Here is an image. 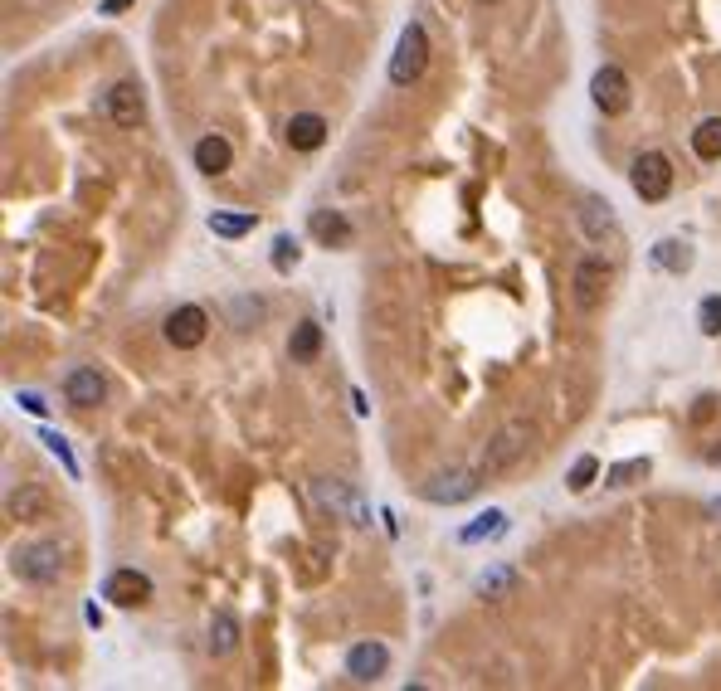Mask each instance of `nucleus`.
I'll return each instance as SVG.
<instances>
[{
    "mask_svg": "<svg viewBox=\"0 0 721 691\" xmlns=\"http://www.w3.org/2000/svg\"><path fill=\"white\" fill-rule=\"evenodd\" d=\"M697 327H702V336H721V297L717 292L702 297V307H697Z\"/></svg>",
    "mask_w": 721,
    "mask_h": 691,
    "instance_id": "cd10ccee",
    "label": "nucleus"
},
{
    "mask_svg": "<svg viewBox=\"0 0 721 691\" xmlns=\"http://www.w3.org/2000/svg\"><path fill=\"white\" fill-rule=\"evenodd\" d=\"M322 142H327V117L298 112V117L288 122V146H293V151H317Z\"/></svg>",
    "mask_w": 721,
    "mask_h": 691,
    "instance_id": "dca6fc26",
    "label": "nucleus"
},
{
    "mask_svg": "<svg viewBox=\"0 0 721 691\" xmlns=\"http://www.w3.org/2000/svg\"><path fill=\"white\" fill-rule=\"evenodd\" d=\"M483 487V473L478 468H458V473H439L429 487H424V497L429 502H439V507H454V502H463V497H473Z\"/></svg>",
    "mask_w": 721,
    "mask_h": 691,
    "instance_id": "1a4fd4ad",
    "label": "nucleus"
},
{
    "mask_svg": "<svg viewBox=\"0 0 721 691\" xmlns=\"http://www.w3.org/2000/svg\"><path fill=\"white\" fill-rule=\"evenodd\" d=\"M132 0H103V15H117V10H127Z\"/></svg>",
    "mask_w": 721,
    "mask_h": 691,
    "instance_id": "473e14b6",
    "label": "nucleus"
},
{
    "mask_svg": "<svg viewBox=\"0 0 721 691\" xmlns=\"http://www.w3.org/2000/svg\"><path fill=\"white\" fill-rule=\"evenodd\" d=\"M580 224H585V234L595 239V244H614L619 239V219H614V205L609 200H600V195H585L580 200Z\"/></svg>",
    "mask_w": 721,
    "mask_h": 691,
    "instance_id": "f8f14e48",
    "label": "nucleus"
},
{
    "mask_svg": "<svg viewBox=\"0 0 721 691\" xmlns=\"http://www.w3.org/2000/svg\"><path fill=\"white\" fill-rule=\"evenodd\" d=\"M254 224H259V215H254V210H239V215L215 210V215H210V234H220V239H244Z\"/></svg>",
    "mask_w": 721,
    "mask_h": 691,
    "instance_id": "412c9836",
    "label": "nucleus"
},
{
    "mask_svg": "<svg viewBox=\"0 0 721 691\" xmlns=\"http://www.w3.org/2000/svg\"><path fill=\"white\" fill-rule=\"evenodd\" d=\"M293 263H298V244H293V239L283 234V239L273 244V268H278V273H288Z\"/></svg>",
    "mask_w": 721,
    "mask_h": 691,
    "instance_id": "c85d7f7f",
    "label": "nucleus"
},
{
    "mask_svg": "<svg viewBox=\"0 0 721 691\" xmlns=\"http://www.w3.org/2000/svg\"><path fill=\"white\" fill-rule=\"evenodd\" d=\"M424 64H429V35H424V25H405V30H400V44H395V54H390V83H395V88L419 83Z\"/></svg>",
    "mask_w": 721,
    "mask_h": 691,
    "instance_id": "f03ea898",
    "label": "nucleus"
},
{
    "mask_svg": "<svg viewBox=\"0 0 721 691\" xmlns=\"http://www.w3.org/2000/svg\"><path fill=\"white\" fill-rule=\"evenodd\" d=\"M532 438H536V424L532 419H512V424H502L493 434V443L483 448V458H478V473H483V482L488 477H497V473H507L527 448H532Z\"/></svg>",
    "mask_w": 721,
    "mask_h": 691,
    "instance_id": "f257e3e1",
    "label": "nucleus"
},
{
    "mask_svg": "<svg viewBox=\"0 0 721 691\" xmlns=\"http://www.w3.org/2000/svg\"><path fill=\"white\" fill-rule=\"evenodd\" d=\"M512 584H517V570L497 565V570H488V575H478V594H488V599H502Z\"/></svg>",
    "mask_w": 721,
    "mask_h": 691,
    "instance_id": "393cba45",
    "label": "nucleus"
},
{
    "mask_svg": "<svg viewBox=\"0 0 721 691\" xmlns=\"http://www.w3.org/2000/svg\"><path fill=\"white\" fill-rule=\"evenodd\" d=\"M10 570H15L25 584H54L59 575H64V550L54 546V541H35V546H25V550L10 555Z\"/></svg>",
    "mask_w": 721,
    "mask_h": 691,
    "instance_id": "7ed1b4c3",
    "label": "nucleus"
},
{
    "mask_svg": "<svg viewBox=\"0 0 721 691\" xmlns=\"http://www.w3.org/2000/svg\"><path fill=\"white\" fill-rule=\"evenodd\" d=\"M312 502L322 511H332V516H351L356 511V487L342 482V477H317L312 482Z\"/></svg>",
    "mask_w": 721,
    "mask_h": 691,
    "instance_id": "ddd939ff",
    "label": "nucleus"
},
{
    "mask_svg": "<svg viewBox=\"0 0 721 691\" xmlns=\"http://www.w3.org/2000/svg\"><path fill=\"white\" fill-rule=\"evenodd\" d=\"M10 516H15V521H39V516H44V492H39V487L10 492Z\"/></svg>",
    "mask_w": 721,
    "mask_h": 691,
    "instance_id": "5701e85b",
    "label": "nucleus"
},
{
    "mask_svg": "<svg viewBox=\"0 0 721 691\" xmlns=\"http://www.w3.org/2000/svg\"><path fill=\"white\" fill-rule=\"evenodd\" d=\"M595 473H600V458H595V453H580L575 468H570V477H566V487L570 492H585V487L595 482Z\"/></svg>",
    "mask_w": 721,
    "mask_h": 691,
    "instance_id": "a878e982",
    "label": "nucleus"
},
{
    "mask_svg": "<svg viewBox=\"0 0 721 691\" xmlns=\"http://www.w3.org/2000/svg\"><path fill=\"white\" fill-rule=\"evenodd\" d=\"M229 161H234V146H229L220 132H210V137L195 142V171H205V176H225Z\"/></svg>",
    "mask_w": 721,
    "mask_h": 691,
    "instance_id": "2eb2a0df",
    "label": "nucleus"
},
{
    "mask_svg": "<svg viewBox=\"0 0 721 691\" xmlns=\"http://www.w3.org/2000/svg\"><path fill=\"white\" fill-rule=\"evenodd\" d=\"M502 531H507V516H502V511H483L473 526L458 531V541H463V546H483V541H497Z\"/></svg>",
    "mask_w": 721,
    "mask_h": 691,
    "instance_id": "6ab92c4d",
    "label": "nucleus"
},
{
    "mask_svg": "<svg viewBox=\"0 0 721 691\" xmlns=\"http://www.w3.org/2000/svg\"><path fill=\"white\" fill-rule=\"evenodd\" d=\"M205 648H210V657L234 653V648H239V619H234V614H215V619H210V638H205Z\"/></svg>",
    "mask_w": 721,
    "mask_h": 691,
    "instance_id": "f3484780",
    "label": "nucleus"
},
{
    "mask_svg": "<svg viewBox=\"0 0 721 691\" xmlns=\"http://www.w3.org/2000/svg\"><path fill=\"white\" fill-rule=\"evenodd\" d=\"M103 108L113 117L117 127H137L142 117H147V98H142V83H132V78H122L108 88V98H103Z\"/></svg>",
    "mask_w": 721,
    "mask_h": 691,
    "instance_id": "6e6552de",
    "label": "nucleus"
},
{
    "mask_svg": "<svg viewBox=\"0 0 721 691\" xmlns=\"http://www.w3.org/2000/svg\"><path fill=\"white\" fill-rule=\"evenodd\" d=\"M707 463H712V468H721V438H717V443H707Z\"/></svg>",
    "mask_w": 721,
    "mask_h": 691,
    "instance_id": "2f4dec72",
    "label": "nucleus"
},
{
    "mask_svg": "<svg viewBox=\"0 0 721 691\" xmlns=\"http://www.w3.org/2000/svg\"><path fill=\"white\" fill-rule=\"evenodd\" d=\"M653 263H658L663 273H687V268H692V244H683V239H658V244H653Z\"/></svg>",
    "mask_w": 721,
    "mask_h": 691,
    "instance_id": "a211bd4d",
    "label": "nucleus"
},
{
    "mask_svg": "<svg viewBox=\"0 0 721 691\" xmlns=\"http://www.w3.org/2000/svg\"><path fill=\"white\" fill-rule=\"evenodd\" d=\"M639 477H648V458H629V463H619V468H609V487H634Z\"/></svg>",
    "mask_w": 721,
    "mask_h": 691,
    "instance_id": "bb28decb",
    "label": "nucleus"
},
{
    "mask_svg": "<svg viewBox=\"0 0 721 691\" xmlns=\"http://www.w3.org/2000/svg\"><path fill=\"white\" fill-rule=\"evenodd\" d=\"M605 288H609L605 254L580 258V263H575V278H570V297H575V307H580V312H595V307L605 302Z\"/></svg>",
    "mask_w": 721,
    "mask_h": 691,
    "instance_id": "39448f33",
    "label": "nucleus"
},
{
    "mask_svg": "<svg viewBox=\"0 0 721 691\" xmlns=\"http://www.w3.org/2000/svg\"><path fill=\"white\" fill-rule=\"evenodd\" d=\"M385 667H390V653H385L380 643H356V648L346 653V677H351V682H376Z\"/></svg>",
    "mask_w": 721,
    "mask_h": 691,
    "instance_id": "4468645a",
    "label": "nucleus"
},
{
    "mask_svg": "<svg viewBox=\"0 0 721 691\" xmlns=\"http://www.w3.org/2000/svg\"><path fill=\"white\" fill-rule=\"evenodd\" d=\"M692 151L702 161H721V117H707L697 132H692Z\"/></svg>",
    "mask_w": 721,
    "mask_h": 691,
    "instance_id": "4be33fe9",
    "label": "nucleus"
},
{
    "mask_svg": "<svg viewBox=\"0 0 721 691\" xmlns=\"http://www.w3.org/2000/svg\"><path fill=\"white\" fill-rule=\"evenodd\" d=\"M103 599H113L117 609H137V604L152 599V580L142 570H113L108 584H103Z\"/></svg>",
    "mask_w": 721,
    "mask_h": 691,
    "instance_id": "9d476101",
    "label": "nucleus"
},
{
    "mask_svg": "<svg viewBox=\"0 0 721 691\" xmlns=\"http://www.w3.org/2000/svg\"><path fill=\"white\" fill-rule=\"evenodd\" d=\"M317 351H322V327L317 322H298L293 327V341H288V356L293 361H317Z\"/></svg>",
    "mask_w": 721,
    "mask_h": 691,
    "instance_id": "aec40b11",
    "label": "nucleus"
},
{
    "mask_svg": "<svg viewBox=\"0 0 721 691\" xmlns=\"http://www.w3.org/2000/svg\"><path fill=\"white\" fill-rule=\"evenodd\" d=\"M103 395H108V385H103V375L93 365H74L64 375V400L74 409H93V404H103Z\"/></svg>",
    "mask_w": 721,
    "mask_h": 691,
    "instance_id": "9b49d317",
    "label": "nucleus"
},
{
    "mask_svg": "<svg viewBox=\"0 0 721 691\" xmlns=\"http://www.w3.org/2000/svg\"><path fill=\"white\" fill-rule=\"evenodd\" d=\"M312 234H317V239H327V244H346V239H351V224H346L342 215L317 210V215H312Z\"/></svg>",
    "mask_w": 721,
    "mask_h": 691,
    "instance_id": "b1692460",
    "label": "nucleus"
},
{
    "mask_svg": "<svg viewBox=\"0 0 721 691\" xmlns=\"http://www.w3.org/2000/svg\"><path fill=\"white\" fill-rule=\"evenodd\" d=\"M44 443H49V453H54V458H64V468H69V473H78L74 458H69V443H64V438H59V434H44Z\"/></svg>",
    "mask_w": 721,
    "mask_h": 691,
    "instance_id": "c756f323",
    "label": "nucleus"
},
{
    "mask_svg": "<svg viewBox=\"0 0 721 691\" xmlns=\"http://www.w3.org/2000/svg\"><path fill=\"white\" fill-rule=\"evenodd\" d=\"M707 511H712V516H717V521H721V502H712V507H707Z\"/></svg>",
    "mask_w": 721,
    "mask_h": 691,
    "instance_id": "72a5a7b5",
    "label": "nucleus"
},
{
    "mask_svg": "<svg viewBox=\"0 0 721 691\" xmlns=\"http://www.w3.org/2000/svg\"><path fill=\"white\" fill-rule=\"evenodd\" d=\"M166 341L176 346V351H195L200 341H205V331H210V317H205V307H176L171 317H166Z\"/></svg>",
    "mask_w": 721,
    "mask_h": 691,
    "instance_id": "423d86ee",
    "label": "nucleus"
},
{
    "mask_svg": "<svg viewBox=\"0 0 721 691\" xmlns=\"http://www.w3.org/2000/svg\"><path fill=\"white\" fill-rule=\"evenodd\" d=\"M629 181H634V195H639V200L658 205V200H668V190H673V166H668L663 151H644V156L634 161Z\"/></svg>",
    "mask_w": 721,
    "mask_h": 691,
    "instance_id": "20e7f679",
    "label": "nucleus"
},
{
    "mask_svg": "<svg viewBox=\"0 0 721 691\" xmlns=\"http://www.w3.org/2000/svg\"><path fill=\"white\" fill-rule=\"evenodd\" d=\"M590 98H595V108L605 112V117H619V112H629V78H624V69L605 64V69L590 78Z\"/></svg>",
    "mask_w": 721,
    "mask_h": 691,
    "instance_id": "0eeeda50",
    "label": "nucleus"
},
{
    "mask_svg": "<svg viewBox=\"0 0 721 691\" xmlns=\"http://www.w3.org/2000/svg\"><path fill=\"white\" fill-rule=\"evenodd\" d=\"M20 404H25L30 414H44V400H39V395H20Z\"/></svg>",
    "mask_w": 721,
    "mask_h": 691,
    "instance_id": "7c9ffc66",
    "label": "nucleus"
}]
</instances>
